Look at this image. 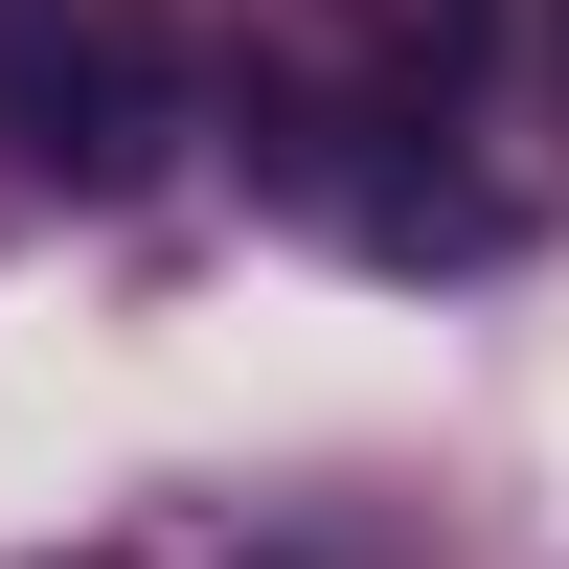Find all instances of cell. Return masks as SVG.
<instances>
[{"label": "cell", "mask_w": 569, "mask_h": 569, "mask_svg": "<svg viewBox=\"0 0 569 569\" xmlns=\"http://www.w3.org/2000/svg\"><path fill=\"white\" fill-rule=\"evenodd\" d=\"M0 137L69 160V182H137L182 137V46L137 0H0Z\"/></svg>", "instance_id": "cell-1"}, {"label": "cell", "mask_w": 569, "mask_h": 569, "mask_svg": "<svg viewBox=\"0 0 569 569\" xmlns=\"http://www.w3.org/2000/svg\"><path fill=\"white\" fill-rule=\"evenodd\" d=\"M342 23H365V91L410 114V91H456V69L501 46V0H342Z\"/></svg>", "instance_id": "cell-2"}]
</instances>
